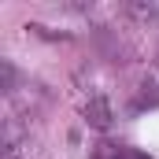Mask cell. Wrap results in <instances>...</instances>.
<instances>
[{
	"label": "cell",
	"instance_id": "6da1fadb",
	"mask_svg": "<svg viewBox=\"0 0 159 159\" xmlns=\"http://www.w3.org/2000/svg\"><path fill=\"white\" fill-rule=\"evenodd\" d=\"M85 119H89V126H96V129H107V126H111V107H107V100H104V96L89 100Z\"/></svg>",
	"mask_w": 159,
	"mask_h": 159
},
{
	"label": "cell",
	"instance_id": "7a4b0ae2",
	"mask_svg": "<svg viewBox=\"0 0 159 159\" xmlns=\"http://www.w3.org/2000/svg\"><path fill=\"white\" fill-rule=\"evenodd\" d=\"M93 159H152L144 156V152H137V148H129V144H100Z\"/></svg>",
	"mask_w": 159,
	"mask_h": 159
}]
</instances>
